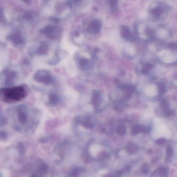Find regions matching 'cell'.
<instances>
[{"instance_id": "11", "label": "cell", "mask_w": 177, "mask_h": 177, "mask_svg": "<svg viewBox=\"0 0 177 177\" xmlns=\"http://www.w3.org/2000/svg\"><path fill=\"white\" fill-rule=\"evenodd\" d=\"M175 78L177 80V76H175Z\"/></svg>"}, {"instance_id": "5", "label": "cell", "mask_w": 177, "mask_h": 177, "mask_svg": "<svg viewBox=\"0 0 177 177\" xmlns=\"http://www.w3.org/2000/svg\"><path fill=\"white\" fill-rule=\"evenodd\" d=\"M109 3L112 9H114L117 5V0H109Z\"/></svg>"}, {"instance_id": "3", "label": "cell", "mask_w": 177, "mask_h": 177, "mask_svg": "<svg viewBox=\"0 0 177 177\" xmlns=\"http://www.w3.org/2000/svg\"><path fill=\"white\" fill-rule=\"evenodd\" d=\"M91 25L93 29L96 32L100 29L101 22L98 20H95L91 22Z\"/></svg>"}, {"instance_id": "2", "label": "cell", "mask_w": 177, "mask_h": 177, "mask_svg": "<svg viewBox=\"0 0 177 177\" xmlns=\"http://www.w3.org/2000/svg\"><path fill=\"white\" fill-rule=\"evenodd\" d=\"M160 108L162 110L165 112L166 114H170L168 104L167 103V101H165V100H163V101L161 102V104H160Z\"/></svg>"}, {"instance_id": "8", "label": "cell", "mask_w": 177, "mask_h": 177, "mask_svg": "<svg viewBox=\"0 0 177 177\" xmlns=\"http://www.w3.org/2000/svg\"><path fill=\"white\" fill-rule=\"evenodd\" d=\"M165 141L164 139L163 138H160V139H158L156 140V143L158 144H163L164 142Z\"/></svg>"}, {"instance_id": "9", "label": "cell", "mask_w": 177, "mask_h": 177, "mask_svg": "<svg viewBox=\"0 0 177 177\" xmlns=\"http://www.w3.org/2000/svg\"><path fill=\"white\" fill-rule=\"evenodd\" d=\"M53 21H54V22H59V19H53Z\"/></svg>"}, {"instance_id": "6", "label": "cell", "mask_w": 177, "mask_h": 177, "mask_svg": "<svg viewBox=\"0 0 177 177\" xmlns=\"http://www.w3.org/2000/svg\"><path fill=\"white\" fill-rule=\"evenodd\" d=\"M158 89H159V91H160V92L161 93H164L165 91V85L162 84V83H160L158 85Z\"/></svg>"}, {"instance_id": "1", "label": "cell", "mask_w": 177, "mask_h": 177, "mask_svg": "<svg viewBox=\"0 0 177 177\" xmlns=\"http://www.w3.org/2000/svg\"><path fill=\"white\" fill-rule=\"evenodd\" d=\"M26 96V90L22 86L7 87L0 90V98L3 101L7 103L21 101Z\"/></svg>"}, {"instance_id": "4", "label": "cell", "mask_w": 177, "mask_h": 177, "mask_svg": "<svg viewBox=\"0 0 177 177\" xmlns=\"http://www.w3.org/2000/svg\"><path fill=\"white\" fill-rule=\"evenodd\" d=\"M152 66L151 64H147L146 65L144 66V69H143V71L144 72V73H148L150 69L152 68Z\"/></svg>"}, {"instance_id": "7", "label": "cell", "mask_w": 177, "mask_h": 177, "mask_svg": "<svg viewBox=\"0 0 177 177\" xmlns=\"http://www.w3.org/2000/svg\"><path fill=\"white\" fill-rule=\"evenodd\" d=\"M122 32L123 35L128 36L129 34V31H128V28L126 27H122Z\"/></svg>"}, {"instance_id": "10", "label": "cell", "mask_w": 177, "mask_h": 177, "mask_svg": "<svg viewBox=\"0 0 177 177\" xmlns=\"http://www.w3.org/2000/svg\"><path fill=\"white\" fill-rule=\"evenodd\" d=\"M75 1L76 2H78V1H80V0H75Z\"/></svg>"}]
</instances>
